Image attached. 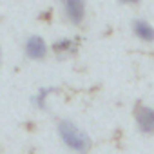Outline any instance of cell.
Segmentation results:
<instances>
[{
    "label": "cell",
    "instance_id": "1",
    "mask_svg": "<svg viewBox=\"0 0 154 154\" xmlns=\"http://www.w3.org/2000/svg\"><path fill=\"white\" fill-rule=\"evenodd\" d=\"M56 132L62 143L74 154H87L91 150V136L71 120H58Z\"/></svg>",
    "mask_w": 154,
    "mask_h": 154
},
{
    "label": "cell",
    "instance_id": "2",
    "mask_svg": "<svg viewBox=\"0 0 154 154\" xmlns=\"http://www.w3.org/2000/svg\"><path fill=\"white\" fill-rule=\"evenodd\" d=\"M62 13L71 26H82L87 17V2L85 0H60Z\"/></svg>",
    "mask_w": 154,
    "mask_h": 154
},
{
    "label": "cell",
    "instance_id": "3",
    "mask_svg": "<svg viewBox=\"0 0 154 154\" xmlns=\"http://www.w3.org/2000/svg\"><path fill=\"white\" fill-rule=\"evenodd\" d=\"M132 114H134L138 131L141 134L152 136L154 134V107H150L147 103H136Z\"/></svg>",
    "mask_w": 154,
    "mask_h": 154
},
{
    "label": "cell",
    "instance_id": "4",
    "mask_svg": "<svg viewBox=\"0 0 154 154\" xmlns=\"http://www.w3.org/2000/svg\"><path fill=\"white\" fill-rule=\"evenodd\" d=\"M24 53L29 60H35V62H40L47 56L49 53V47L45 44V40L40 36V35H31L27 36L26 44H24Z\"/></svg>",
    "mask_w": 154,
    "mask_h": 154
},
{
    "label": "cell",
    "instance_id": "5",
    "mask_svg": "<svg viewBox=\"0 0 154 154\" xmlns=\"http://www.w3.org/2000/svg\"><path fill=\"white\" fill-rule=\"evenodd\" d=\"M132 33L134 36L140 40V42H145V44H152L154 42V27L149 20L145 18H136L132 20Z\"/></svg>",
    "mask_w": 154,
    "mask_h": 154
},
{
    "label": "cell",
    "instance_id": "6",
    "mask_svg": "<svg viewBox=\"0 0 154 154\" xmlns=\"http://www.w3.org/2000/svg\"><path fill=\"white\" fill-rule=\"evenodd\" d=\"M76 49H78V45H76V42L74 40H71V38H60V40H56L54 44H53V53L60 58H63V56H71V54H74L76 53Z\"/></svg>",
    "mask_w": 154,
    "mask_h": 154
},
{
    "label": "cell",
    "instance_id": "7",
    "mask_svg": "<svg viewBox=\"0 0 154 154\" xmlns=\"http://www.w3.org/2000/svg\"><path fill=\"white\" fill-rule=\"evenodd\" d=\"M51 93H53V89H40V91L33 96V105H35L36 109H45L47 98H49Z\"/></svg>",
    "mask_w": 154,
    "mask_h": 154
},
{
    "label": "cell",
    "instance_id": "8",
    "mask_svg": "<svg viewBox=\"0 0 154 154\" xmlns=\"http://www.w3.org/2000/svg\"><path fill=\"white\" fill-rule=\"evenodd\" d=\"M120 4H123V6H136V4H140L141 0H118Z\"/></svg>",
    "mask_w": 154,
    "mask_h": 154
},
{
    "label": "cell",
    "instance_id": "9",
    "mask_svg": "<svg viewBox=\"0 0 154 154\" xmlns=\"http://www.w3.org/2000/svg\"><path fill=\"white\" fill-rule=\"evenodd\" d=\"M0 62H2V47H0Z\"/></svg>",
    "mask_w": 154,
    "mask_h": 154
}]
</instances>
